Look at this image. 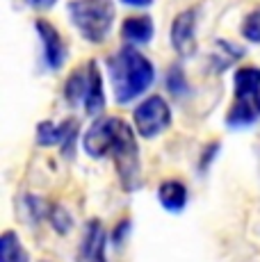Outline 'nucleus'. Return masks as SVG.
<instances>
[{
    "label": "nucleus",
    "mask_w": 260,
    "mask_h": 262,
    "mask_svg": "<svg viewBox=\"0 0 260 262\" xmlns=\"http://www.w3.org/2000/svg\"><path fill=\"white\" fill-rule=\"evenodd\" d=\"M107 71L112 80L114 100L128 105L139 98L156 80V69L135 46H123L117 55L107 59Z\"/></svg>",
    "instance_id": "f257e3e1"
},
{
    "label": "nucleus",
    "mask_w": 260,
    "mask_h": 262,
    "mask_svg": "<svg viewBox=\"0 0 260 262\" xmlns=\"http://www.w3.org/2000/svg\"><path fill=\"white\" fill-rule=\"evenodd\" d=\"M69 16L87 41L103 43L112 32L114 5L112 0H71Z\"/></svg>",
    "instance_id": "f03ea898"
},
{
    "label": "nucleus",
    "mask_w": 260,
    "mask_h": 262,
    "mask_svg": "<svg viewBox=\"0 0 260 262\" xmlns=\"http://www.w3.org/2000/svg\"><path fill=\"white\" fill-rule=\"evenodd\" d=\"M114 158V169L119 173V180H121V187L126 191H135L142 185V167H139V146L137 139H135L133 128L123 121L121 128H119L117 142L112 146Z\"/></svg>",
    "instance_id": "7ed1b4c3"
},
{
    "label": "nucleus",
    "mask_w": 260,
    "mask_h": 262,
    "mask_svg": "<svg viewBox=\"0 0 260 262\" xmlns=\"http://www.w3.org/2000/svg\"><path fill=\"white\" fill-rule=\"evenodd\" d=\"M133 121L139 137L156 139L158 135H162L171 125V107L162 96H148L135 107Z\"/></svg>",
    "instance_id": "20e7f679"
},
{
    "label": "nucleus",
    "mask_w": 260,
    "mask_h": 262,
    "mask_svg": "<svg viewBox=\"0 0 260 262\" xmlns=\"http://www.w3.org/2000/svg\"><path fill=\"white\" fill-rule=\"evenodd\" d=\"M123 119L119 117H105V119H96L89 130L84 133V139H82V148L89 158H107L112 153V146L117 142V135H119V128H121Z\"/></svg>",
    "instance_id": "39448f33"
},
{
    "label": "nucleus",
    "mask_w": 260,
    "mask_h": 262,
    "mask_svg": "<svg viewBox=\"0 0 260 262\" xmlns=\"http://www.w3.org/2000/svg\"><path fill=\"white\" fill-rule=\"evenodd\" d=\"M78 135V121L67 119L62 123H53V121H41L37 128V144L39 146H59L64 155L73 153V144H76Z\"/></svg>",
    "instance_id": "423d86ee"
},
{
    "label": "nucleus",
    "mask_w": 260,
    "mask_h": 262,
    "mask_svg": "<svg viewBox=\"0 0 260 262\" xmlns=\"http://www.w3.org/2000/svg\"><path fill=\"white\" fill-rule=\"evenodd\" d=\"M197 23H199V7L185 9L171 23V46L183 57L192 55L194 48H197Z\"/></svg>",
    "instance_id": "0eeeda50"
},
{
    "label": "nucleus",
    "mask_w": 260,
    "mask_h": 262,
    "mask_svg": "<svg viewBox=\"0 0 260 262\" xmlns=\"http://www.w3.org/2000/svg\"><path fill=\"white\" fill-rule=\"evenodd\" d=\"M34 30H37L39 39H41L46 67L51 69V71H59V69L64 67V62H67V46H64V41H62V34L48 21H37L34 23Z\"/></svg>",
    "instance_id": "6e6552de"
},
{
    "label": "nucleus",
    "mask_w": 260,
    "mask_h": 262,
    "mask_svg": "<svg viewBox=\"0 0 260 262\" xmlns=\"http://www.w3.org/2000/svg\"><path fill=\"white\" fill-rule=\"evenodd\" d=\"M105 110V89L101 69L96 62L87 64V94H84V112L89 117H98Z\"/></svg>",
    "instance_id": "1a4fd4ad"
},
{
    "label": "nucleus",
    "mask_w": 260,
    "mask_h": 262,
    "mask_svg": "<svg viewBox=\"0 0 260 262\" xmlns=\"http://www.w3.org/2000/svg\"><path fill=\"white\" fill-rule=\"evenodd\" d=\"M105 246H107V233L98 219H92L84 230L82 255L87 262H105Z\"/></svg>",
    "instance_id": "9d476101"
},
{
    "label": "nucleus",
    "mask_w": 260,
    "mask_h": 262,
    "mask_svg": "<svg viewBox=\"0 0 260 262\" xmlns=\"http://www.w3.org/2000/svg\"><path fill=\"white\" fill-rule=\"evenodd\" d=\"M260 96V69L242 67L235 71V100L242 103H256Z\"/></svg>",
    "instance_id": "9b49d317"
},
{
    "label": "nucleus",
    "mask_w": 260,
    "mask_h": 262,
    "mask_svg": "<svg viewBox=\"0 0 260 262\" xmlns=\"http://www.w3.org/2000/svg\"><path fill=\"white\" fill-rule=\"evenodd\" d=\"M156 34L153 18L142 14V16H130L121 23V37L128 41V46H144Z\"/></svg>",
    "instance_id": "f8f14e48"
},
{
    "label": "nucleus",
    "mask_w": 260,
    "mask_h": 262,
    "mask_svg": "<svg viewBox=\"0 0 260 262\" xmlns=\"http://www.w3.org/2000/svg\"><path fill=\"white\" fill-rule=\"evenodd\" d=\"M158 201L167 212L181 214L187 205V187L178 180H164L158 187Z\"/></svg>",
    "instance_id": "ddd939ff"
},
{
    "label": "nucleus",
    "mask_w": 260,
    "mask_h": 262,
    "mask_svg": "<svg viewBox=\"0 0 260 262\" xmlns=\"http://www.w3.org/2000/svg\"><path fill=\"white\" fill-rule=\"evenodd\" d=\"M258 105L256 103H242V100H235L231 105V110H228L226 114V125L231 130H244L249 128V125L256 123L258 119Z\"/></svg>",
    "instance_id": "4468645a"
},
{
    "label": "nucleus",
    "mask_w": 260,
    "mask_h": 262,
    "mask_svg": "<svg viewBox=\"0 0 260 262\" xmlns=\"http://www.w3.org/2000/svg\"><path fill=\"white\" fill-rule=\"evenodd\" d=\"M0 262H28V251L14 230H5L0 237Z\"/></svg>",
    "instance_id": "2eb2a0df"
},
{
    "label": "nucleus",
    "mask_w": 260,
    "mask_h": 262,
    "mask_svg": "<svg viewBox=\"0 0 260 262\" xmlns=\"http://www.w3.org/2000/svg\"><path fill=\"white\" fill-rule=\"evenodd\" d=\"M84 94H87V69L71 73L64 87V98L69 100V105L84 103Z\"/></svg>",
    "instance_id": "dca6fc26"
},
{
    "label": "nucleus",
    "mask_w": 260,
    "mask_h": 262,
    "mask_svg": "<svg viewBox=\"0 0 260 262\" xmlns=\"http://www.w3.org/2000/svg\"><path fill=\"white\" fill-rule=\"evenodd\" d=\"M167 89H169V94L176 96V98H183V96L187 94V80H185V73H183V69L178 67V64H174V67L169 69Z\"/></svg>",
    "instance_id": "f3484780"
},
{
    "label": "nucleus",
    "mask_w": 260,
    "mask_h": 262,
    "mask_svg": "<svg viewBox=\"0 0 260 262\" xmlns=\"http://www.w3.org/2000/svg\"><path fill=\"white\" fill-rule=\"evenodd\" d=\"M217 48L224 53V57H222V59H212L214 71H224L226 67H231L235 59H240V57L244 55L242 48H240V46H233V43H228V41H219Z\"/></svg>",
    "instance_id": "a211bd4d"
},
{
    "label": "nucleus",
    "mask_w": 260,
    "mask_h": 262,
    "mask_svg": "<svg viewBox=\"0 0 260 262\" xmlns=\"http://www.w3.org/2000/svg\"><path fill=\"white\" fill-rule=\"evenodd\" d=\"M242 37L251 43H260V9H253L247 18L242 21Z\"/></svg>",
    "instance_id": "6ab92c4d"
},
{
    "label": "nucleus",
    "mask_w": 260,
    "mask_h": 262,
    "mask_svg": "<svg viewBox=\"0 0 260 262\" xmlns=\"http://www.w3.org/2000/svg\"><path fill=\"white\" fill-rule=\"evenodd\" d=\"M219 150H222V144H210V146H206V150H203V155H201V162H199V169L206 171L210 164L214 162V158L219 155Z\"/></svg>",
    "instance_id": "aec40b11"
},
{
    "label": "nucleus",
    "mask_w": 260,
    "mask_h": 262,
    "mask_svg": "<svg viewBox=\"0 0 260 262\" xmlns=\"http://www.w3.org/2000/svg\"><path fill=\"white\" fill-rule=\"evenodd\" d=\"M26 3L32 9H51V7H55V3H57V0H26Z\"/></svg>",
    "instance_id": "412c9836"
},
{
    "label": "nucleus",
    "mask_w": 260,
    "mask_h": 262,
    "mask_svg": "<svg viewBox=\"0 0 260 262\" xmlns=\"http://www.w3.org/2000/svg\"><path fill=\"white\" fill-rule=\"evenodd\" d=\"M123 5H128V7H151L153 5V0H121Z\"/></svg>",
    "instance_id": "4be33fe9"
},
{
    "label": "nucleus",
    "mask_w": 260,
    "mask_h": 262,
    "mask_svg": "<svg viewBox=\"0 0 260 262\" xmlns=\"http://www.w3.org/2000/svg\"><path fill=\"white\" fill-rule=\"evenodd\" d=\"M258 112H260V96H258Z\"/></svg>",
    "instance_id": "5701e85b"
}]
</instances>
